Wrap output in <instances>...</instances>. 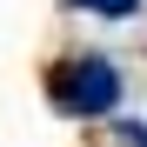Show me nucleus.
I'll list each match as a JSON object with an SVG mask.
<instances>
[{"mask_svg":"<svg viewBox=\"0 0 147 147\" xmlns=\"http://www.w3.org/2000/svg\"><path fill=\"white\" fill-rule=\"evenodd\" d=\"M54 107L74 120H100L120 107V67L107 54H67L54 74Z\"/></svg>","mask_w":147,"mask_h":147,"instance_id":"1","label":"nucleus"},{"mask_svg":"<svg viewBox=\"0 0 147 147\" xmlns=\"http://www.w3.org/2000/svg\"><path fill=\"white\" fill-rule=\"evenodd\" d=\"M74 13H100V20H134L140 0H67Z\"/></svg>","mask_w":147,"mask_h":147,"instance_id":"2","label":"nucleus"}]
</instances>
